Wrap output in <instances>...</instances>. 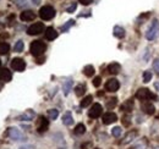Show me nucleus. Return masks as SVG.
Instances as JSON below:
<instances>
[{"label":"nucleus","mask_w":159,"mask_h":149,"mask_svg":"<svg viewBox=\"0 0 159 149\" xmlns=\"http://www.w3.org/2000/svg\"><path fill=\"white\" fill-rule=\"evenodd\" d=\"M45 50H47V45H45V43L42 42V40H34V42H32L31 45H30V52H31V54L33 56H36V57L42 56L44 54Z\"/></svg>","instance_id":"obj_1"},{"label":"nucleus","mask_w":159,"mask_h":149,"mask_svg":"<svg viewBox=\"0 0 159 149\" xmlns=\"http://www.w3.org/2000/svg\"><path fill=\"white\" fill-rule=\"evenodd\" d=\"M159 34V22L158 20H154L153 22H152V25H151V27L147 29V32H146V38L148 39V40H154L156 38L158 37Z\"/></svg>","instance_id":"obj_2"},{"label":"nucleus","mask_w":159,"mask_h":149,"mask_svg":"<svg viewBox=\"0 0 159 149\" xmlns=\"http://www.w3.org/2000/svg\"><path fill=\"white\" fill-rule=\"evenodd\" d=\"M39 16L40 19L44 20V21H49V20H52L55 16V10H54L53 6H49V5L43 6V7H40L39 10Z\"/></svg>","instance_id":"obj_3"},{"label":"nucleus","mask_w":159,"mask_h":149,"mask_svg":"<svg viewBox=\"0 0 159 149\" xmlns=\"http://www.w3.org/2000/svg\"><path fill=\"white\" fill-rule=\"evenodd\" d=\"M136 98L139 100H149V99H157V97L152 93L148 88H141L136 93Z\"/></svg>","instance_id":"obj_4"},{"label":"nucleus","mask_w":159,"mask_h":149,"mask_svg":"<svg viewBox=\"0 0 159 149\" xmlns=\"http://www.w3.org/2000/svg\"><path fill=\"white\" fill-rule=\"evenodd\" d=\"M7 136L12 139V141H25V136L22 134V132H21L19 129H16V127H9L7 129Z\"/></svg>","instance_id":"obj_5"},{"label":"nucleus","mask_w":159,"mask_h":149,"mask_svg":"<svg viewBox=\"0 0 159 149\" xmlns=\"http://www.w3.org/2000/svg\"><path fill=\"white\" fill-rule=\"evenodd\" d=\"M11 67H12L14 71L22 72V71H25V69H26V62H25V60L21 59V57H15V59H12V61H11Z\"/></svg>","instance_id":"obj_6"},{"label":"nucleus","mask_w":159,"mask_h":149,"mask_svg":"<svg viewBox=\"0 0 159 149\" xmlns=\"http://www.w3.org/2000/svg\"><path fill=\"white\" fill-rule=\"evenodd\" d=\"M43 31H44V25L42 22H36V23H33L32 26L28 27L27 33L30 36H37V34H40Z\"/></svg>","instance_id":"obj_7"},{"label":"nucleus","mask_w":159,"mask_h":149,"mask_svg":"<svg viewBox=\"0 0 159 149\" xmlns=\"http://www.w3.org/2000/svg\"><path fill=\"white\" fill-rule=\"evenodd\" d=\"M119 88H120V83L116 78H110L105 83V89L108 92H111L113 93V92H116Z\"/></svg>","instance_id":"obj_8"},{"label":"nucleus","mask_w":159,"mask_h":149,"mask_svg":"<svg viewBox=\"0 0 159 149\" xmlns=\"http://www.w3.org/2000/svg\"><path fill=\"white\" fill-rule=\"evenodd\" d=\"M102 111H103L102 105L98 104V103H96V104H93V105H92V108L89 109V111H88V116H89L91 119H98L100 115H102Z\"/></svg>","instance_id":"obj_9"},{"label":"nucleus","mask_w":159,"mask_h":149,"mask_svg":"<svg viewBox=\"0 0 159 149\" xmlns=\"http://www.w3.org/2000/svg\"><path fill=\"white\" fill-rule=\"evenodd\" d=\"M102 120H103V124H104V125H110V124H114V122L118 120V116H116V114H114V112H105V114L103 115Z\"/></svg>","instance_id":"obj_10"},{"label":"nucleus","mask_w":159,"mask_h":149,"mask_svg":"<svg viewBox=\"0 0 159 149\" xmlns=\"http://www.w3.org/2000/svg\"><path fill=\"white\" fill-rule=\"evenodd\" d=\"M48 127H49V121L44 116H40L39 120H38V125H37V131L39 133H43L48 130Z\"/></svg>","instance_id":"obj_11"},{"label":"nucleus","mask_w":159,"mask_h":149,"mask_svg":"<svg viewBox=\"0 0 159 149\" xmlns=\"http://www.w3.org/2000/svg\"><path fill=\"white\" fill-rule=\"evenodd\" d=\"M12 78V74L9 69H0V81L2 82H10Z\"/></svg>","instance_id":"obj_12"},{"label":"nucleus","mask_w":159,"mask_h":149,"mask_svg":"<svg viewBox=\"0 0 159 149\" xmlns=\"http://www.w3.org/2000/svg\"><path fill=\"white\" fill-rule=\"evenodd\" d=\"M142 110L143 112H146L147 115H153L154 112H156V108H154V105L152 104V103H149V102H144V103H142Z\"/></svg>","instance_id":"obj_13"},{"label":"nucleus","mask_w":159,"mask_h":149,"mask_svg":"<svg viewBox=\"0 0 159 149\" xmlns=\"http://www.w3.org/2000/svg\"><path fill=\"white\" fill-rule=\"evenodd\" d=\"M20 19L22 20V21H26V22L33 21V20L36 19V14H34L33 11H31V10H25L23 12H21Z\"/></svg>","instance_id":"obj_14"},{"label":"nucleus","mask_w":159,"mask_h":149,"mask_svg":"<svg viewBox=\"0 0 159 149\" xmlns=\"http://www.w3.org/2000/svg\"><path fill=\"white\" fill-rule=\"evenodd\" d=\"M34 116H36V114H34L33 110H26V112H23L21 116L17 117V120H20V121H31V120L34 119Z\"/></svg>","instance_id":"obj_15"},{"label":"nucleus","mask_w":159,"mask_h":149,"mask_svg":"<svg viewBox=\"0 0 159 149\" xmlns=\"http://www.w3.org/2000/svg\"><path fill=\"white\" fill-rule=\"evenodd\" d=\"M120 109L122 110V111L125 112H131L132 110H134V100L132 99H129V100H126L121 106H120Z\"/></svg>","instance_id":"obj_16"},{"label":"nucleus","mask_w":159,"mask_h":149,"mask_svg":"<svg viewBox=\"0 0 159 149\" xmlns=\"http://www.w3.org/2000/svg\"><path fill=\"white\" fill-rule=\"evenodd\" d=\"M57 37H58V32H57L53 27L45 28V38H47L48 40H54Z\"/></svg>","instance_id":"obj_17"},{"label":"nucleus","mask_w":159,"mask_h":149,"mask_svg":"<svg viewBox=\"0 0 159 149\" xmlns=\"http://www.w3.org/2000/svg\"><path fill=\"white\" fill-rule=\"evenodd\" d=\"M121 70V66H120L119 62H111L109 66H108V72L110 74H118Z\"/></svg>","instance_id":"obj_18"},{"label":"nucleus","mask_w":159,"mask_h":149,"mask_svg":"<svg viewBox=\"0 0 159 149\" xmlns=\"http://www.w3.org/2000/svg\"><path fill=\"white\" fill-rule=\"evenodd\" d=\"M62 124L65 126H71L74 124V117H72V114L70 111H66L62 116Z\"/></svg>","instance_id":"obj_19"},{"label":"nucleus","mask_w":159,"mask_h":149,"mask_svg":"<svg viewBox=\"0 0 159 149\" xmlns=\"http://www.w3.org/2000/svg\"><path fill=\"white\" fill-rule=\"evenodd\" d=\"M136 136H137V131H131V132H129V133L124 137V141H122L121 143H122V144H127V143L132 142V141L136 138Z\"/></svg>","instance_id":"obj_20"},{"label":"nucleus","mask_w":159,"mask_h":149,"mask_svg":"<svg viewBox=\"0 0 159 149\" xmlns=\"http://www.w3.org/2000/svg\"><path fill=\"white\" fill-rule=\"evenodd\" d=\"M72 86H74V82H72L71 79L64 82V84H62V91H64V94H65V95H67V94L70 93V91L72 89Z\"/></svg>","instance_id":"obj_21"},{"label":"nucleus","mask_w":159,"mask_h":149,"mask_svg":"<svg viewBox=\"0 0 159 149\" xmlns=\"http://www.w3.org/2000/svg\"><path fill=\"white\" fill-rule=\"evenodd\" d=\"M113 33H114V36H115V37L120 38V39L125 37V29H124L122 27H120V26H115V27H114Z\"/></svg>","instance_id":"obj_22"},{"label":"nucleus","mask_w":159,"mask_h":149,"mask_svg":"<svg viewBox=\"0 0 159 149\" xmlns=\"http://www.w3.org/2000/svg\"><path fill=\"white\" fill-rule=\"evenodd\" d=\"M10 52V45L7 43H0V55H6Z\"/></svg>","instance_id":"obj_23"},{"label":"nucleus","mask_w":159,"mask_h":149,"mask_svg":"<svg viewBox=\"0 0 159 149\" xmlns=\"http://www.w3.org/2000/svg\"><path fill=\"white\" fill-rule=\"evenodd\" d=\"M92 100H93V97H92V95H87V97H84V98L81 100V106H82V108H87V106L92 103Z\"/></svg>","instance_id":"obj_24"},{"label":"nucleus","mask_w":159,"mask_h":149,"mask_svg":"<svg viewBox=\"0 0 159 149\" xmlns=\"http://www.w3.org/2000/svg\"><path fill=\"white\" fill-rule=\"evenodd\" d=\"M83 74H86L87 77H92V76L94 74V67H93L92 65H87V66H84V69H83Z\"/></svg>","instance_id":"obj_25"},{"label":"nucleus","mask_w":159,"mask_h":149,"mask_svg":"<svg viewBox=\"0 0 159 149\" xmlns=\"http://www.w3.org/2000/svg\"><path fill=\"white\" fill-rule=\"evenodd\" d=\"M86 92V86L84 84H79L76 88H75V93L77 97H82Z\"/></svg>","instance_id":"obj_26"},{"label":"nucleus","mask_w":159,"mask_h":149,"mask_svg":"<svg viewBox=\"0 0 159 149\" xmlns=\"http://www.w3.org/2000/svg\"><path fill=\"white\" fill-rule=\"evenodd\" d=\"M48 116H49L50 120H55V119H58V116H59V111H58L57 109H49V110H48Z\"/></svg>","instance_id":"obj_27"},{"label":"nucleus","mask_w":159,"mask_h":149,"mask_svg":"<svg viewBox=\"0 0 159 149\" xmlns=\"http://www.w3.org/2000/svg\"><path fill=\"white\" fill-rule=\"evenodd\" d=\"M84 132H86V126H84L83 124L76 125V127H75V133H76V134H83Z\"/></svg>","instance_id":"obj_28"},{"label":"nucleus","mask_w":159,"mask_h":149,"mask_svg":"<svg viewBox=\"0 0 159 149\" xmlns=\"http://www.w3.org/2000/svg\"><path fill=\"white\" fill-rule=\"evenodd\" d=\"M23 48H25L23 42H22V40H19V42H16V44H15V47H14V50L17 52V53H21V52H23Z\"/></svg>","instance_id":"obj_29"},{"label":"nucleus","mask_w":159,"mask_h":149,"mask_svg":"<svg viewBox=\"0 0 159 149\" xmlns=\"http://www.w3.org/2000/svg\"><path fill=\"white\" fill-rule=\"evenodd\" d=\"M74 25H75V21H74V20H69V21L61 27V31H62V32H66V31H67L71 26H74Z\"/></svg>","instance_id":"obj_30"},{"label":"nucleus","mask_w":159,"mask_h":149,"mask_svg":"<svg viewBox=\"0 0 159 149\" xmlns=\"http://www.w3.org/2000/svg\"><path fill=\"white\" fill-rule=\"evenodd\" d=\"M116 104H118V99H116V98H111V99H109V102L107 103V108H108V109H113Z\"/></svg>","instance_id":"obj_31"},{"label":"nucleus","mask_w":159,"mask_h":149,"mask_svg":"<svg viewBox=\"0 0 159 149\" xmlns=\"http://www.w3.org/2000/svg\"><path fill=\"white\" fill-rule=\"evenodd\" d=\"M151 78H152V72L151 71H144L143 72V82L144 83H148L151 81Z\"/></svg>","instance_id":"obj_32"},{"label":"nucleus","mask_w":159,"mask_h":149,"mask_svg":"<svg viewBox=\"0 0 159 149\" xmlns=\"http://www.w3.org/2000/svg\"><path fill=\"white\" fill-rule=\"evenodd\" d=\"M121 132H122L121 127L116 126V127H114V129L111 130V134H113L114 137H120V136H121Z\"/></svg>","instance_id":"obj_33"},{"label":"nucleus","mask_w":159,"mask_h":149,"mask_svg":"<svg viewBox=\"0 0 159 149\" xmlns=\"http://www.w3.org/2000/svg\"><path fill=\"white\" fill-rule=\"evenodd\" d=\"M100 83H102V78H100L99 76L94 77V79H93V86H94V87H99Z\"/></svg>","instance_id":"obj_34"},{"label":"nucleus","mask_w":159,"mask_h":149,"mask_svg":"<svg viewBox=\"0 0 159 149\" xmlns=\"http://www.w3.org/2000/svg\"><path fill=\"white\" fill-rule=\"evenodd\" d=\"M76 7H77V4H76V2H74V4L71 5V6H69V7L66 9V11H67L69 14H72V12H74V11L76 10Z\"/></svg>","instance_id":"obj_35"},{"label":"nucleus","mask_w":159,"mask_h":149,"mask_svg":"<svg viewBox=\"0 0 159 149\" xmlns=\"http://www.w3.org/2000/svg\"><path fill=\"white\" fill-rule=\"evenodd\" d=\"M122 124H124L125 126H129V125H130V115H129V114L122 117Z\"/></svg>","instance_id":"obj_36"},{"label":"nucleus","mask_w":159,"mask_h":149,"mask_svg":"<svg viewBox=\"0 0 159 149\" xmlns=\"http://www.w3.org/2000/svg\"><path fill=\"white\" fill-rule=\"evenodd\" d=\"M153 69H154V71L159 74V59H156V60L153 61Z\"/></svg>","instance_id":"obj_37"},{"label":"nucleus","mask_w":159,"mask_h":149,"mask_svg":"<svg viewBox=\"0 0 159 149\" xmlns=\"http://www.w3.org/2000/svg\"><path fill=\"white\" fill-rule=\"evenodd\" d=\"M92 1H93V0H80V2H81L82 5H89Z\"/></svg>","instance_id":"obj_38"},{"label":"nucleus","mask_w":159,"mask_h":149,"mask_svg":"<svg viewBox=\"0 0 159 149\" xmlns=\"http://www.w3.org/2000/svg\"><path fill=\"white\" fill-rule=\"evenodd\" d=\"M32 2H33L34 5H39L40 2H42V0H32Z\"/></svg>","instance_id":"obj_39"},{"label":"nucleus","mask_w":159,"mask_h":149,"mask_svg":"<svg viewBox=\"0 0 159 149\" xmlns=\"http://www.w3.org/2000/svg\"><path fill=\"white\" fill-rule=\"evenodd\" d=\"M154 88H156V91L159 92V82H156V83H154Z\"/></svg>","instance_id":"obj_40"},{"label":"nucleus","mask_w":159,"mask_h":149,"mask_svg":"<svg viewBox=\"0 0 159 149\" xmlns=\"http://www.w3.org/2000/svg\"><path fill=\"white\" fill-rule=\"evenodd\" d=\"M37 62H38V64H42V62H44V57H39Z\"/></svg>","instance_id":"obj_41"},{"label":"nucleus","mask_w":159,"mask_h":149,"mask_svg":"<svg viewBox=\"0 0 159 149\" xmlns=\"http://www.w3.org/2000/svg\"><path fill=\"white\" fill-rule=\"evenodd\" d=\"M0 65H1V60H0Z\"/></svg>","instance_id":"obj_42"},{"label":"nucleus","mask_w":159,"mask_h":149,"mask_svg":"<svg viewBox=\"0 0 159 149\" xmlns=\"http://www.w3.org/2000/svg\"><path fill=\"white\" fill-rule=\"evenodd\" d=\"M20 149H26V148H20Z\"/></svg>","instance_id":"obj_43"},{"label":"nucleus","mask_w":159,"mask_h":149,"mask_svg":"<svg viewBox=\"0 0 159 149\" xmlns=\"http://www.w3.org/2000/svg\"><path fill=\"white\" fill-rule=\"evenodd\" d=\"M94 149H99V148H94Z\"/></svg>","instance_id":"obj_44"},{"label":"nucleus","mask_w":159,"mask_h":149,"mask_svg":"<svg viewBox=\"0 0 159 149\" xmlns=\"http://www.w3.org/2000/svg\"><path fill=\"white\" fill-rule=\"evenodd\" d=\"M157 149H159V148H157Z\"/></svg>","instance_id":"obj_45"}]
</instances>
